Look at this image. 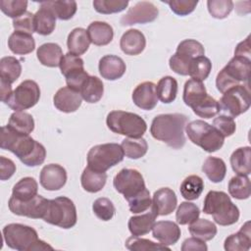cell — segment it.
Masks as SVG:
<instances>
[{"label":"cell","mask_w":251,"mask_h":251,"mask_svg":"<svg viewBox=\"0 0 251 251\" xmlns=\"http://www.w3.org/2000/svg\"><path fill=\"white\" fill-rule=\"evenodd\" d=\"M115 189L127 201L146 188L144 178L135 169H122L114 177Z\"/></svg>","instance_id":"obj_13"},{"label":"cell","mask_w":251,"mask_h":251,"mask_svg":"<svg viewBox=\"0 0 251 251\" xmlns=\"http://www.w3.org/2000/svg\"><path fill=\"white\" fill-rule=\"evenodd\" d=\"M89 45L90 39L86 29L82 27H75L69 33L67 46L70 53L80 56L88 50Z\"/></svg>","instance_id":"obj_29"},{"label":"cell","mask_w":251,"mask_h":251,"mask_svg":"<svg viewBox=\"0 0 251 251\" xmlns=\"http://www.w3.org/2000/svg\"><path fill=\"white\" fill-rule=\"evenodd\" d=\"M213 126L224 136H231L236 129V125L232 117L226 115H220L213 121Z\"/></svg>","instance_id":"obj_54"},{"label":"cell","mask_w":251,"mask_h":251,"mask_svg":"<svg viewBox=\"0 0 251 251\" xmlns=\"http://www.w3.org/2000/svg\"><path fill=\"white\" fill-rule=\"evenodd\" d=\"M92 210L95 216L102 221H110L116 212L113 202L105 197L96 199L92 204Z\"/></svg>","instance_id":"obj_51"},{"label":"cell","mask_w":251,"mask_h":251,"mask_svg":"<svg viewBox=\"0 0 251 251\" xmlns=\"http://www.w3.org/2000/svg\"><path fill=\"white\" fill-rule=\"evenodd\" d=\"M107 126L115 133L139 138L146 132V122L137 114L126 111H112L106 119Z\"/></svg>","instance_id":"obj_6"},{"label":"cell","mask_w":251,"mask_h":251,"mask_svg":"<svg viewBox=\"0 0 251 251\" xmlns=\"http://www.w3.org/2000/svg\"><path fill=\"white\" fill-rule=\"evenodd\" d=\"M133 103L140 109L153 110L158 103L156 84L152 81H144L138 84L131 95Z\"/></svg>","instance_id":"obj_18"},{"label":"cell","mask_w":251,"mask_h":251,"mask_svg":"<svg viewBox=\"0 0 251 251\" xmlns=\"http://www.w3.org/2000/svg\"><path fill=\"white\" fill-rule=\"evenodd\" d=\"M233 2L230 0H209L207 1V8L210 15L215 19L226 18L233 9Z\"/></svg>","instance_id":"obj_50"},{"label":"cell","mask_w":251,"mask_h":251,"mask_svg":"<svg viewBox=\"0 0 251 251\" xmlns=\"http://www.w3.org/2000/svg\"><path fill=\"white\" fill-rule=\"evenodd\" d=\"M228 193L235 199L243 200L250 196V179L248 176H236L228 182Z\"/></svg>","instance_id":"obj_44"},{"label":"cell","mask_w":251,"mask_h":251,"mask_svg":"<svg viewBox=\"0 0 251 251\" xmlns=\"http://www.w3.org/2000/svg\"><path fill=\"white\" fill-rule=\"evenodd\" d=\"M185 131L193 144L209 153L221 149L225 142V137L213 126L202 120L188 123L185 126Z\"/></svg>","instance_id":"obj_7"},{"label":"cell","mask_w":251,"mask_h":251,"mask_svg":"<svg viewBox=\"0 0 251 251\" xmlns=\"http://www.w3.org/2000/svg\"><path fill=\"white\" fill-rule=\"evenodd\" d=\"M129 211L132 214H139L147 211L151 208L152 200L150 197V192L147 188L142 190L136 196L127 200Z\"/></svg>","instance_id":"obj_53"},{"label":"cell","mask_w":251,"mask_h":251,"mask_svg":"<svg viewBox=\"0 0 251 251\" xmlns=\"http://www.w3.org/2000/svg\"><path fill=\"white\" fill-rule=\"evenodd\" d=\"M3 238L7 246L19 251L53 250V247L38 238L37 231L23 224H9L3 228Z\"/></svg>","instance_id":"obj_3"},{"label":"cell","mask_w":251,"mask_h":251,"mask_svg":"<svg viewBox=\"0 0 251 251\" xmlns=\"http://www.w3.org/2000/svg\"><path fill=\"white\" fill-rule=\"evenodd\" d=\"M250 36H247L243 41L237 44L234 50V56H241L250 59Z\"/></svg>","instance_id":"obj_59"},{"label":"cell","mask_w":251,"mask_h":251,"mask_svg":"<svg viewBox=\"0 0 251 251\" xmlns=\"http://www.w3.org/2000/svg\"><path fill=\"white\" fill-rule=\"evenodd\" d=\"M86 30H87L90 42L97 46H104L109 44L114 37L113 27L105 22H100V21L92 22L88 25Z\"/></svg>","instance_id":"obj_25"},{"label":"cell","mask_w":251,"mask_h":251,"mask_svg":"<svg viewBox=\"0 0 251 251\" xmlns=\"http://www.w3.org/2000/svg\"><path fill=\"white\" fill-rule=\"evenodd\" d=\"M128 5L127 0H95L93 7L96 12L104 15L120 13Z\"/></svg>","instance_id":"obj_49"},{"label":"cell","mask_w":251,"mask_h":251,"mask_svg":"<svg viewBox=\"0 0 251 251\" xmlns=\"http://www.w3.org/2000/svg\"><path fill=\"white\" fill-rule=\"evenodd\" d=\"M42 220L65 229L71 228L75 226L77 221L75 205L66 196L51 199Z\"/></svg>","instance_id":"obj_8"},{"label":"cell","mask_w":251,"mask_h":251,"mask_svg":"<svg viewBox=\"0 0 251 251\" xmlns=\"http://www.w3.org/2000/svg\"><path fill=\"white\" fill-rule=\"evenodd\" d=\"M177 198L175 191L169 187H162L154 192L150 210L158 216H168L175 211Z\"/></svg>","instance_id":"obj_17"},{"label":"cell","mask_w":251,"mask_h":251,"mask_svg":"<svg viewBox=\"0 0 251 251\" xmlns=\"http://www.w3.org/2000/svg\"><path fill=\"white\" fill-rule=\"evenodd\" d=\"M205 54L203 45L195 39H184L176 48V53L170 58V68L177 75H188V69L191 61Z\"/></svg>","instance_id":"obj_11"},{"label":"cell","mask_w":251,"mask_h":251,"mask_svg":"<svg viewBox=\"0 0 251 251\" xmlns=\"http://www.w3.org/2000/svg\"><path fill=\"white\" fill-rule=\"evenodd\" d=\"M39 180L41 186L46 190H59L67 182V172L59 164H49L42 168Z\"/></svg>","instance_id":"obj_16"},{"label":"cell","mask_w":251,"mask_h":251,"mask_svg":"<svg viewBox=\"0 0 251 251\" xmlns=\"http://www.w3.org/2000/svg\"><path fill=\"white\" fill-rule=\"evenodd\" d=\"M251 60L246 57L234 56L219 72L216 77L217 89L225 93L227 89L243 83H249Z\"/></svg>","instance_id":"obj_5"},{"label":"cell","mask_w":251,"mask_h":251,"mask_svg":"<svg viewBox=\"0 0 251 251\" xmlns=\"http://www.w3.org/2000/svg\"><path fill=\"white\" fill-rule=\"evenodd\" d=\"M125 153L118 143H104L93 146L87 153V167L105 173L124 160Z\"/></svg>","instance_id":"obj_9"},{"label":"cell","mask_w":251,"mask_h":251,"mask_svg":"<svg viewBox=\"0 0 251 251\" xmlns=\"http://www.w3.org/2000/svg\"><path fill=\"white\" fill-rule=\"evenodd\" d=\"M251 148L249 146L235 149L230 156V165L238 176H248L251 173Z\"/></svg>","instance_id":"obj_31"},{"label":"cell","mask_w":251,"mask_h":251,"mask_svg":"<svg viewBox=\"0 0 251 251\" xmlns=\"http://www.w3.org/2000/svg\"><path fill=\"white\" fill-rule=\"evenodd\" d=\"M153 237L161 244L169 246L176 244L180 237V228L171 221H159L152 227Z\"/></svg>","instance_id":"obj_21"},{"label":"cell","mask_w":251,"mask_h":251,"mask_svg":"<svg viewBox=\"0 0 251 251\" xmlns=\"http://www.w3.org/2000/svg\"><path fill=\"white\" fill-rule=\"evenodd\" d=\"M159 15L158 8L151 2L141 1L128 9L127 13L121 19L122 25H132L135 24H147L155 21Z\"/></svg>","instance_id":"obj_15"},{"label":"cell","mask_w":251,"mask_h":251,"mask_svg":"<svg viewBox=\"0 0 251 251\" xmlns=\"http://www.w3.org/2000/svg\"><path fill=\"white\" fill-rule=\"evenodd\" d=\"M187 121L188 118L179 113L158 115L152 121L151 135L174 149H180L186 141L184 129Z\"/></svg>","instance_id":"obj_2"},{"label":"cell","mask_w":251,"mask_h":251,"mask_svg":"<svg viewBox=\"0 0 251 251\" xmlns=\"http://www.w3.org/2000/svg\"><path fill=\"white\" fill-rule=\"evenodd\" d=\"M107 174L94 171L89 167H86L80 176V182L82 188L90 193H96L100 191L106 184Z\"/></svg>","instance_id":"obj_32"},{"label":"cell","mask_w":251,"mask_h":251,"mask_svg":"<svg viewBox=\"0 0 251 251\" xmlns=\"http://www.w3.org/2000/svg\"><path fill=\"white\" fill-rule=\"evenodd\" d=\"M21 74L22 65L18 59L6 56L0 60V79L12 84L20 77Z\"/></svg>","instance_id":"obj_40"},{"label":"cell","mask_w":251,"mask_h":251,"mask_svg":"<svg viewBox=\"0 0 251 251\" xmlns=\"http://www.w3.org/2000/svg\"><path fill=\"white\" fill-rule=\"evenodd\" d=\"M126 247L131 251H149V250H168L170 251V247L163 245L161 243L153 242L149 239L140 238L139 236H130L126 241Z\"/></svg>","instance_id":"obj_47"},{"label":"cell","mask_w":251,"mask_h":251,"mask_svg":"<svg viewBox=\"0 0 251 251\" xmlns=\"http://www.w3.org/2000/svg\"><path fill=\"white\" fill-rule=\"evenodd\" d=\"M224 247L226 251H247L251 247L250 222H246L241 228L233 234L227 236Z\"/></svg>","instance_id":"obj_23"},{"label":"cell","mask_w":251,"mask_h":251,"mask_svg":"<svg viewBox=\"0 0 251 251\" xmlns=\"http://www.w3.org/2000/svg\"><path fill=\"white\" fill-rule=\"evenodd\" d=\"M146 46V39L144 34L135 28L126 30L121 37L120 47L122 51L130 56L140 54Z\"/></svg>","instance_id":"obj_22"},{"label":"cell","mask_w":251,"mask_h":251,"mask_svg":"<svg viewBox=\"0 0 251 251\" xmlns=\"http://www.w3.org/2000/svg\"><path fill=\"white\" fill-rule=\"evenodd\" d=\"M82 97L80 93L69 86L58 89L53 97L54 106L63 113H74L81 105Z\"/></svg>","instance_id":"obj_19"},{"label":"cell","mask_w":251,"mask_h":251,"mask_svg":"<svg viewBox=\"0 0 251 251\" xmlns=\"http://www.w3.org/2000/svg\"><path fill=\"white\" fill-rule=\"evenodd\" d=\"M204 189L203 179L196 175H191L185 177L179 187L181 196L186 200L197 199Z\"/></svg>","instance_id":"obj_42"},{"label":"cell","mask_w":251,"mask_h":251,"mask_svg":"<svg viewBox=\"0 0 251 251\" xmlns=\"http://www.w3.org/2000/svg\"><path fill=\"white\" fill-rule=\"evenodd\" d=\"M207 95L208 93L206 91V87L201 80L190 78L185 82L182 99L186 106L193 108L202 102Z\"/></svg>","instance_id":"obj_27"},{"label":"cell","mask_w":251,"mask_h":251,"mask_svg":"<svg viewBox=\"0 0 251 251\" xmlns=\"http://www.w3.org/2000/svg\"><path fill=\"white\" fill-rule=\"evenodd\" d=\"M0 146L2 149L11 151L27 167L41 165L46 157V149L41 143L27 134L13 130L8 126L1 128Z\"/></svg>","instance_id":"obj_1"},{"label":"cell","mask_w":251,"mask_h":251,"mask_svg":"<svg viewBox=\"0 0 251 251\" xmlns=\"http://www.w3.org/2000/svg\"><path fill=\"white\" fill-rule=\"evenodd\" d=\"M199 207L191 202H181L176 213V220L179 225H189L199 218Z\"/></svg>","instance_id":"obj_46"},{"label":"cell","mask_w":251,"mask_h":251,"mask_svg":"<svg viewBox=\"0 0 251 251\" xmlns=\"http://www.w3.org/2000/svg\"><path fill=\"white\" fill-rule=\"evenodd\" d=\"M203 212L211 215L216 224L224 226L233 225L239 219L237 206L224 191H209L204 199Z\"/></svg>","instance_id":"obj_4"},{"label":"cell","mask_w":251,"mask_h":251,"mask_svg":"<svg viewBox=\"0 0 251 251\" xmlns=\"http://www.w3.org/2000/svg\"><path fill=\"white\" fill-rule=\"evenodd\" d=\"M56 26V17L53 12L40 5L39 10L34 14V28L35 32L40 35H49L51 34Z\"/></svg>","instance_id":"obj_30"},{"label":"cell","mask_w":251,"mask_h":251,"mask_svg":"<svg viewBox=\"0 0 251 251\" xmlns=\"http://www.w3.org/2000/svg\"><path fill=\"white\" fill-rule=\"evenodd\" d=\"M0 92H1V101L6 104L13 93L11 83L3 79H0Z\"/></svg>","instance_id":"obj_60"},{"label":"cell","mask_w":251,"mask_h":251,"mask_svg":"<svg viewBox=\"0 0 251 251\" xmlns=\"http://www.w3.org/2000/svg\"><path fill=\"white\" fill-rule=\"evenodd\" d=\"M48 203L49 199L38 194L28 201H20L11 196L8 202V207L13 214L18 216L31 219H43L47 211Z\"/></svg>","instance_id":"obj_14"},{"label":"cell","mask_w":251,"mask_h":251,"mask_svg":"<svg viewBox=\"0 0 251 251\" xmlns=\"http://www.w3.org/2000/svg\"><path fill=\"white\" fill-rule=\"evenodd\" d=\"M39 98L40 88L38 84L34 80L26 79L16 87L6 105L12 110L24 111L36 105Z\"/></svg>","instance_id":"obj_12"},{"label":"cell","mask_w":251,"mask_h":251,"mask_svg":"<svg viewBox=\"0 0 251 251\" xmlns=\"http://www.w3.org/2000/svg\"><path fill=\"white\" fill-rule=\"evenodd\" d=\"M98 69L103 78L116 80L125 75L126 66L121 57L116 55H105L100 59Z\"/></svg>","instance_id":"obj_20"},{"label":"cell","mask_w":251,"mask_h":251,"mask_svg":"<svg viewBox=\"0 0 251 251\" xmlns=\"http://www.w3.org/2000/svg\"><path fill=\"white\" fill-rule=\"evenodd\" d=\"M16 172L15 163L4 156L0 157V179L6 180L9 179Z\"/></svg>","instance_id":"obj_58"},{"label":"cell","mask_w":251,"mask_h":251,"mask_svg":"<svg viewBox=\"0 0 251 251\" xmlns=\"http://www.w3.org/2000/svg\"><path fill=\"white\" fill-rule=\"evenodd\" d=\"M180 249L181 251H207L208 246L204 240L192 236L182 242Z\"/></svg>","instance_id":"obj_57"},{"label":"cell","mask_w":251,"mask_h":251,"mask_svg":"<svg viewBox=\"0 0 251 251\" xmlns=\"http://www.w3.org/2000/svg\"><path fill=\"white\" fill-rule=\"evenodd\" d=\"M156 218L157 216L151 210L146 214L130 217L127 223L130 233L134 236H142L149 233L155 224Z\"/></svg>","instance_id":"obj_34"},{"label":"cell","mask_w":251,"mask_h":251,"mask_svg":"<svg viewBox=\"0 0 251 251\" xmlns=\"http://www.w3.org/2000/svg\"><path fill=\"white\" fill-rule=\"evenodd\" d=\"M188 230L193 237H197L204 241H209L217 234V226L214 223L206 219H197L189 224Z\"/></svg>","instance_id":"obj_39"},{"label":"cell","mask_w":251,"mask_h":251,"mask_svg":"<svg viewBox=\"0 0 251 251\" xmlns=\"http://www.w3.org/2000/svg\"><path fill=\"white\" fill-rule=\"evenodd\" d=\"M40 5H43L49 8L56 18L62 21H68L72 19L76 13L77 4L75 1H43L40 2Z\"/></svg>","instance_id":"obj_37"},{"label":"cell","mask_w":251,"mask_h":251,"mask_svg":"<svg viewBox=\"0 0 251 251\" xmlns=\"http://www.w3.org/2000/svg\"><path fill=\"white\" fill-rule=\"evenodd\" d=\"M191 109L195 115L204 119H211L221 111L219 102L210 95H207L202 102Z\"/></svg>","instance_id":"obj_48"},{"label":"cell","mask_w":251,"mask_h":251,"mask_svg":"<svg viewBox=\"0 0 251 251\" xmlns=\"http://www.w3.org/2000/svg\"><path fill=\"white\" fill-rule=\"evenodd\" d=\"M212 70V63L206 56H199L194 58L188 69V75L197 80H205Z\"/></svg>","instance_id":"obj_45"},{"label":"cell","mask_w":251,"mask_h":251,"mask_svg":"<svg viewBox=\"0 0 251 251\" xmlns=\"http://www.w3.org/2000/svg\"><path fill=\"white\" fill-rule=\"evenodd\" d=\"M13 27L17 31L32 34L33 32H35L34 15L31 12L26 11L24 15L13 20Z\"/></svg>","instance_id":"obj_55"},{"label":"cell","mask_w":251,"mask_h":251,"mask_svg":"<svg viewBox=\"0 0 251 251\" xmlns=\"http://www.w3.org/2000/svg\"><path fill=\"white\" fill-rule=\"evenodd\" d=\"M202 171L212 182L218 183L224 180L226 173V166L223 159L210 156L204 161Z\"/></svg>","instance_id":"obj_35"},{"label":"cell","mask_w":251,"mask_h":251,"mask_svg":"<svg viewBox=\"0 0 251 251\" xmlns=\"http://www.w3.org/2000/svg\"><path fill=\"white\" fill-rule=\"evenodd\" d=\"M219 101L221 111L234 118L245 113L251 104L249 83L238 84L227 89Z\"/></svg>","instance_id":"obj_10"},{"label":"cell","mask_w":251,"mask_h":251,"mask_svg":"<svg viewBox=\"0 0 251 251\" xmlns=\"http://www.w3.org/2000/svg\"><path fill=\"white\" fill-rule=\"evenodd\" d=\"M38 184L33 177L21 178L13 187L12 196L20 201H28L37 195Z\"/></svg>","instance_id":"obj_36"},{"label":"cell","mask_w":251,"mask_h":251,"mask_svg":"<svg viewBox=\"0 0 251 251\" xmlns=\"http://www.w3.org/2000/svg\"><path fill=\"white\" fill-rule=\"evenodd\" d=\"M79 93L83 100L88 103L98 102L104 93V85L102 80L94 75H88L80 86Z\"/></svg>","instance_id":"obj_33"},{"label":"cell","mask_w":251,"mask_h":251,"mask_svg":"<svg viewBox=\"0 0 251 251\" xmlns=\"http://www.w3.org/2000/svg\"><path fill=\"white\" fill-rule=\"evenodd\" d=\"M7 126L17 132L28 135L34 129V120L28 113L16 111L10 116Z\"/></svg>","instance_id":"obj_38"},{"label":"cell","mask_w":251,"mask_h":251,"mask_svg":"<svg viewBox=\"0 0 251 251\" xmlns=\"http://www.w3.org/2000/svg\"><path fill=\"white\" fill-rule=\"evenodd\" d=\"M156 92L158 99L165 104H170L175 101L177 94V81L175 77L167 75L162 77L157 85Z\"/></svg>","instance_id":"obj_41"},{"label":"cell","mask_w":251,"mask_h":251,"mask_svg":"<svg viewBox=\"0 0 251 251\" xmlns=\"http://www.w3.org/2000/svg\"><path fill=\"white\" fill-rule=\"evenodd\" d=\"M124 153L126 157L129 159H139L143 157L148 150V144L147 141L142 138H132V137H127L125 138L121 144Z\"/></svg>","instance_id":"obj_43"},{"label":"cell","mask_w":251,"mask_h":251,"mask_svg":"<svg viewBox=\"0 0 251 251\" xmlns=\"http://www.w3.org/2000/svg\"><path fill=\"white\" fill-rule=\"evenodd\" d=\"M27 1L25 0H1L0 9L13 20L24 15L26 12Z\"/></svg>","instance_id":"obj_52"},{"label":"cell","mask_w":251,"mask_h":251,"mask_svg":"<svg viewBox=\"0 0 251 251\" xmlns=\"http://www.w3.org/2000/svg\"><path fill=\"white\" fill-rule=\"evenodd\" d=\"M59 67L67 81L76 79L86 73L84 71L83 60L79 56L74 55L70 52L63 55Z\"/></svg>","instance_id":"obj_24"},{"label":"cell","mask_w":251,"mask_h":251,"mask_svg":"<svg viewBox=\"0 0 251 251\" xmlns=\"http://www.w3.org/2000/svg\"><path fill=\"white\" fill-rule=\"evenodd\" d=\"M36 56L38 61L46 67L56 68L60 65L63 57V51L57 43H44L37 48Z\"/></svg>","instance_id":"obj_28"},{"label":"cell","mask_w":251,"mask_h":251,"mask_svg":"<svg viewBox=\"0 0 251 251\" xmlns=\"http://www.w3.org/2000/svg\"><path fill=\"white\" fill-rule=\"evenodd\" d=\"M9 49L17 55H26L35 48V41L31 34L15 30L8 39Z\"/></svg>","instance_id":"obj_26"},{"label":"cell","mask_w":251,"mask_h":251,"mask_svg":"<svg viewBox=\"0 0 251 251\" xmlns=\"http://www.w3.org/2000/svg\"><path fill=\"white\" fill-rule=\"evenodd\" d=\"M163 2L168 4L171 10L177 16H186L192 13L198 4L197 0H172Z\"/></svg>","instance_id":"obj_56"}]
</instances>
